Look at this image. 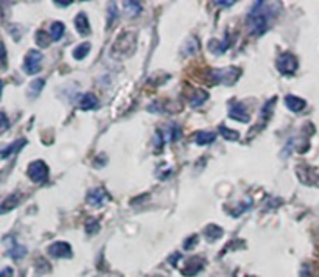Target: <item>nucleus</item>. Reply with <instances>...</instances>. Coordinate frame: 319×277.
<instances>
[{"label": "nucleus", "instance_id": "obj_1", "mask_svg": "<svg viewBox=\"0 0 319 277\" xmlns=\"http://www.w3.org/2000/svg\"><path fill=\"white\" fill-rule=\"evenodd\" d=\"M274 17V8L266 2H256L248 14V27L254 36H262L269 27V22Z\"/></svg>", "mask_w": 319, "mask_h": 277}, {"label": "nucleus", "instance_id": "obj_2", "mask_svg": "<svg viewBox=\"0 0 319 277\" xmlns=\"http://www.w3.org/2000/svg\"><path fill=\"white\" fill-rule=\"evenodd\" d=\"M210 77L215 83H221V84H228L232 86L237 78L240 77V69L237 67H228V69H215L212 70Z\"/></svg>", "mask_w": 319, "mask_h": 277}, {"label": "nucleus", "instance_id": "obj_3", "mask_svg": "<svg viewBox=\"0 0 319 277\" xmlns=\"http://www.w3.org/2000/svg\"><path fill=\"white\" fill-rule=\"evenodd\" d=\"M27 174L33 182L42 184L48 179V167L44 161H33L27 168Z\"/></svg>", "mask_w": 319, "mask_h": 277}, {"label": "nucleus", "instance_id": "obj_4", "mask_svg": "<svg viewBox=\"0 0 319 277\" xmlns=\"http://www.w3.org/2000/svg\"><path fill=\"white\" fill-rule=\"evenodd\" d=\"M277 70L282 73V75H293L294 72L298 70L299 67V63H298V58L291 55V53H282L279 58H277Z\"/></svg>", "mask_w": 319, "mask_h": 277}, {"label": "nucleus", "instance_id": "obj_5", "mask_svg": "<svg viewBox=\"0 0 319 277\" xmlns=\"http://www.w3.org/2000/svg\"><path fill=\"white\" fill-rule=\"evenodd\" d=\"M42 53L38 50H30L23 61V72L27 75H36L42 67Z\"/></svg>", "mask_w": 319, "mask_h": 277}, {"label": "nucleus", "instance_id": "obj_6", "mask_svg": "<svg viewBox=\"0 0 319 277\" xmlns=\"http://www.w3.org/2000/svg\"><path fill=\"white\" fill-rule=\"evenodd\" d=\"M47 253L55 259H70L72 257V248L67 241H55L48 246Z\"/></svg>", "mask_w": 319, "mask_h": 277}, {"label": "nucleus", "instance_id": "obj_7", "mask_svg": "<svg viewBox=\"0 0 319 277\" xmlns=\"http://www.w3.org/2000/svg\"><path fill=\"white\" fill-rule=\"evenodd\" d=\"M108 199H109V193L103 187L92 189L86 196V201L93 207H102Z\"/></svg>", "mask_w": 319, "mask_h": 277}, {"label": "nucleus", "instance_id": "obj_8", "mask_svg": "<svg viewBox=\"0 0 319 277\" xmlns=\"http://www.w3.org/2000/svg\"><path fill=\"white\" fill-rule=\"evenodd\" d=\"M229 117L234 120H238L241 123H248L249 121V112L244 108L243 103H234L229 109Z\"/></svg>", "mask_w": 319, "mask_h": 277}, {"label": "nucleus", "instance_id": "obj_9", "mask_svg": "<svg viewBox=\"0 0 319 277\" xmlns=\"http://www.w3.org/2000/svg\"><path fill=\"white\" fill-rule=\"evenodd\" d=\"M78 106L83 109V111H92V109H97L98 108V98L87 92V94H81L80 98H78Z\"/></svg>", "mask_w": 319, "mask_h": 277}, {"label": "nucleus", "instance_id": "obj_10", "mask_svg": "<svg viewBox=\"0 0 319 277\" xmlns=\"http://www.w3.org/2000/svg\"><path fill=\"white\" fill-rule=\"evenodd\" d=\"M285 106L291 111V112H301L305 109L307 102L296 95H286L285 97Z\"/></svg>", "mask_w": 319, "mask_h": 277}, {"label": "nucleus", "instance_id": "obj_11", "mask_svg": "<svg viewBox=\"0 0 319 277\" xmlns=\"http://www.w3.org/2000/svg\"><path fill=\"white\" fill-rule=\"evenodd\" d=\"M27 145V140L25 139H17V140H14L13 143H10L8 146H5V148H2V151H0V158L2 159H8L11 155H16V153H19V151Z\"/></svg>", "mask_w": 319, "mask_h": 277}, {"label": "nucleus", "instance_id": "obj_12", "mask_svg": "<svg viewBox=\"0 0 319 277\" xmlns=\"http://www.w3.org/2000/svg\"><path fill=\"white\" fill-rule=\"evenodd\" d=\"M229 45H231V39H229V35H226V38L223 41H210L209 42V48H210V52H213L215 55H223L226 53L228 50H229Z\"/></svg>", "mask_w": 319, "mask_h": 277}, {"label": "nucleus", "instance_id": "obj_13", "mask_svg": "<svg viewBox=\"0 0 319 277\" xmlns=\"http://www.w3.org/2000/svg\"><path fill=\"white\" fill-rule=\"evenodd\" d=\"M73 23H75V28L77 32L81 35V36H87L90 33V25H89V19L84 13H80L75 20H73Z\"/></svg>", "mask_w": 319, "mask_h": 277}, {"label": "nucleus", "instance_id": "obj_14", "mask_svg": "<svg viewBox=\"0 0 319 277\" xmlns=\"http://www.w3.org/2000/svg\"><path fill=\"white\" fill-rule=\"evenodd\" d=\"M204 268V260L200 259V257H193L187 262L185 265V269H184V274L185 275H195V274H198L201 269Z\"/></svg>", "mask_w": 319, "mask_h": 277}, {"label": "nucleus", "instance_id": "obj_15", "mask_svg": "<svg viewBox=\"0 0 319 277\" xmlns=\"http://www.w3.org/2000/svg\"><path fill=\"white\" fill-rule=\"evenodd\" d=\"M7 254L14 259V260H20L23 256L27 254V248L25 246H22V244H17L14 240L11 244H7Z\"/></svg>", "mask_w": 319, "mask_h": 277}, {"label": "nucleus", "instance_id": "obj_16", "mask_svg": "<svg viewBox=\"0 0 319 277\" xmlns=\"http://www.w3.org/2000/svg\"><path fill=\"white\" fill-rule=\"evenodd\" d=\"M204 235H206L207 241H216L218 238L223 237V229L216 224H209L204 229Z\"/></svg>", "mask_w": 319, "mask_h": 277}, {"label": "nucleus", "instance_id": "obj_17", "mask_svg": "<svg viewBox=\"0 0 319 277\" xmlns=\"http://www.w3.org/2000/svg\"><path fill=\"white\" fill-rule=\"evenodd\" d=\"M216 139V134L215 133H210V131H200L195 137V142L196 145L200 146H206V145H210L212 142H215Z\"/></svg>", "mask_w": 319, "mask_h": 277}, {"label": "nucleus", "instance_id": "obj_18", "mask_svg": "<svg viewBox=\"0 0 319 277\" xmlns=\"http://www.w3.org/2000/svg\"><path fill=\"white\" fill-rule=\"evenodd\" d=\"M209 98V94L206 92V90H196L192 97H190V105L193 106V108H198V106H201L206 100Z\"/></svg>", "mask_w": 319, "mask_h": 277}, {"label": "nucleus", "instance_id": "obj_19", "mask_svg": "<svg viewBox=\"0 0 319 277\" xmlns=\"http://www.w3.org/2000/svg\"><path fill=\"white\" fill-rule=\"evenodd\" d=\"M90 52V44L89 42H83V44H80L75 50H73V58L75 59H78V61H81V59H84L86 56H87V53Z\"/></svg>", "mask_w": 319, "mask_h": 277}, {"label": "nucleus", "instance_id": "obj_20", "mask_svg": "<svg viewBox=\"0 0 319 277\" xmlns=\"http://www.w3.org/2000/svg\"><path fill=\"white\" fill-rule=\"evenodd\" d=\"M17 204H19V195H17V193H16V195H10V196L4 201V203H2V209H0V212H2V213H7L8 210L17 207Z\"/></svg>", "mask_w": 319, "mask_h": 277}, {"label": "nucleus", "instance_id": "obj_21", "mask_svg": "<svg viewBox=\"0 0 319 277\" xmlns=\"http://www.w3.org/2000/svg\"><path fill=\"white\" fill-rule=\"evenodd\" d=\"M64 32H66V27L62 22H53L52 27H50V36L53 41H59L62 36H64Z\"/></svg>", "mask_w": 319, "mask_h": 277}, {"label": "nucleus", "instance_id": "obj_22", "mask_svg": "<svg viewBox=\"0 0 319 277\" xmlns=\"http://www.w3.org/2000/svg\"><path fill=\"white\" fill-rule=\"evenodd\" d=\"M44 84H45V80L44 78H38L35 81L30 83V87H28V95L30 98H35L41 94V90L44 89Z\"/></svg>", "mask_w": 319, "mask_h": 277}, {"label": "nucleus", "instance_id": "obj_23", "mask_svg": "<svg viewBox=\"0 0 319 277\" xmlns=\"http://www.w3.org/2000/svg\"><path fill=\"white\" fill-rule=\"evenodd\" d=\"M218 131L221 133V136L226 139V140H231V142H237L238 139H240V134H238V131H234V130H229V128H226V127H219L218 128Z\"/></svg>", "mask_w": 319, "mask_h": 277}, {"label": "nucleus", "instance_id": "obj_24", "mask_svg": "<svg viewBox=\"0 0 319 277\" xmlns=\"http://www.w3.org/2000/svg\"><path fill=\"white\" fill-rule=\"evenodd\" d=\"M36 44L39 45V47H42V48H45V47H48L50 45V39H52V36L48 35V33H45V32H42V30H39L38 33H36Z\"/></svg>", "mask_w": 319, "mask_h": 277}, {"label": "nucleus", "instance_id": "obj_25", "mask_svg": "<svg viewBox=\"0 0 319 277\" xmlns=\"http://www.w3.org/2000/svg\"><path fill=\"white\" fill-rule=\"evenodd\" d=\"M125 11L130 16H137L142 13V5L139 2H125Z\"/></svg>", "mask_w": 319, "mask_h": 277}, {"label": "nucleus", "instance_id": "obj_26", "mask_svg": "<svg viewBox=\"0 0 319 277\" xmlns=\"http://www.w3.org/2000/svg\"><path fill=\"white\" fill-rule=\"evenodd\" d=\"M98 231H100V223H98L95 218H89V220L86 221V232L90 234V235H93V234H97Z\"/></svg>", "mask_w": 319, "mask_h": 277}, {"label": "nucleus", "instance_id": "obj_27", "mask_svg": "<svg viewBox=\"0 0 319 277\" xmlns=\"http://www.w3.org/2000/svg\"><path fill=\"white\" fill-rule=\"evenodd\" d=\"M170 133H171V136H170V140L171 142L179 140V137H181V128L178 127V125H170Z\"/></svg>", "mask_w": 319, "mask_h": 277}, {"label": "nucleus", "instance_id": "obj_28", "mask_svg": "<svg viewBox=\"0 0 319 277\" xmlns=\"http://www.w3.org/2000/svg\"><path fill=\"white\" fill-rule=\"evenodd\" d=\"M115 19H117V7H115V4H112L108 11V27H111V23H114Z\"/></svg>", "mask_w": 319, "mask_h": 277}, {"label": "nucleus", "instance_id": "obj_29", "mask_svg": "<svg viewBox=\"0 0 319 277\" xmlns=\"http://www.w3.org/2000/svg\"><path fill=\"white\" fill-rule=\"evenodd\" d=\"M196 240H198V237H196V235L190 237L188 240H185L184 248H185V249H193V248H195V241H196Z\"/></svg>", "mask_w": 319, "mask_h": 277}, {"label": "nucleus", "instance_id": "obj_30", "mask_svg": "<svg viewBox=\"0 0 319 277\" xmlns=\"http://www.w3.org/2000/svg\"><path fill=\"white\" fill-rule=\"evenodd\" d=\"M0 118H2V133H5L7 130H8V125H10V121H8V118H7V114L5 112H2V115H0Z\"/></svg>", "mask_w": 319, "mask_h": 277}, {"label": "nucleus", "instance_id": "obj_31", "mask_svg": "<svg viewBox=\"0 0 319 277\" xmlns=\"http://www.w3.org/2000/svg\"><path fill=\"white\" fill-rule=\"evenodd\" d=\"M215 5H219V7H232V5H235V2H234V0H225V2H223V0H216Z\"/></svg>", "mask_w": 319, "mask_h": 277}, {"label": "nucleus", "instance_id": "obj_32", "mask_svg": "<svg viewBox=\"0 0 319 277\" xmlns=\"http://www.w3.org/2000/svg\"><path fill=\"white\" fill-rule=\"evenodd\" d=\"M0 277H13V269L10 266H5L2 272H0Z\"/></svg>", "mask_w": 319, "mask_h": 277}, {"label": "nucleus", "instance_id": "obj_33", "mask_svg": "<svg viewBox=\"0 0 319 277\" xmlns=\"http://www.w3.org/2000/svg\"><path fill=\"white\" fill-rule=\"evenodd\" d=\"M179 259H181V254H178V253H176V254H173V256L170 257V263L173 265V266H176V265H178V262H179Z\"/></svg>", "mask_w": 319, "mask_h": 277}, {"label": "nucleus", "instance_id": "obj_34", "mask_svg": "<svg viewBox=\"0 0 319 277\" xmlns=\"http://www.w3.org/2000/svg\"><path fill=\"white\" fill-rule=\"evenodd\" d=\"M2 66H4V69H5V66H7V48H5V45L2 44Z\"/></svg>", "mask_w": 319, "mask_h": 277}, {"label": "nucleus", "instance_id": "obj_35", "mask_svg": "<svg viewBox=\"0 0 319 277\" xmlns=\"http://www.w3.org/2000/svg\"><path fill=\"white\" fill-rule=\"evenodd\" d=\"M55 5H58V7H69V5H72V2H55Z\"/></svg>", "mask_w": 319, "mask_h": 277}, {"label": "nucleus", "instance_id": "obj_36", "mask_svg": "<svg viewBox=\"0 0 319 277\" xmlns=\"http://www.w3.org/2000/svg\"><path fill=\"white\" fill-rule=\"evenodd\" d=\"M20 277H25V275H23V274H20Z\"/></svg>", "mask_w": 319, "mask_h": 277}]
</instances>
